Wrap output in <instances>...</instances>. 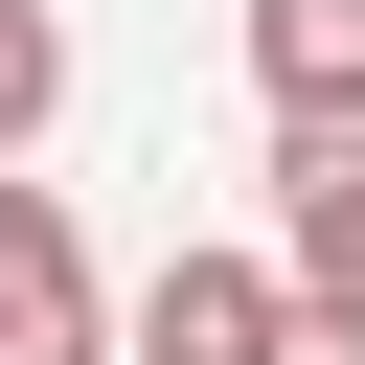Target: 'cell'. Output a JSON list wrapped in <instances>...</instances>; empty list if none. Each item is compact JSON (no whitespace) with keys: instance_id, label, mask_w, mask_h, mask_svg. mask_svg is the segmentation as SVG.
Segmentation results:
<instances>
[{"instance_id":"7a4b0ae2","label":"cell","mask_w":365,"mask_h":365,"mask_svg":"<svg viewBox=\"0 0 365 365\" xmlns=\"http://www.w3.org/2000/svg\"><path fill=\"white\" fill-rule=\"evenodd\" d=\"M297 319V251H160L137 274V365H274Z\"/></svg>"},{"instance_id":"8992f818","label":"cell","mask_w":365,"mask_h":365,"mask_svg":"<svg viewBox=\"0 0 365 365\" xmlns=\"http://www.w3.org/2000/svg\"><path fill=\"white\" fill-rule=\"evenodd\" d=\"M274 365H365V319H342V297H297V319H274Z\"/></svg>"},{"instance_id":"277c9868","label":"cell","mask_w":365,"mask_h":365,"mask_svg":"<svg viewBox=\"0 0 365 365\" xmlns=\"http://www.w3.org/2000/svg\"><path fill=\"white\" fill-rule=\"evenodd\" d=\"M251 68L274 91H365V0H251Z\"/></svg>"},{"instance_id":"3957f363","label":"cell","mask_w":365,"mask_h":365,"mask_svg":"<svg viewBox=\"0 0 365 365\" xmlns=\"http://www.w3.org/2000/svg\"><path fill=\"white\" fill-rule=\"evenodd\" d=\"M0 365H114V319H91V251H68V205L0 160Z\"/></svg>"},{"instance_id":"5b68a950","label":"cell","mask_w":365,"mask_h":365,"mask_svg":"<svg viewBox=\"0 0 365 365\" xmlns=\"http://www.w3.org/2000/svg\"><path fill=\"white\" fill-rule=\"evenodd\" d=\"M46 114H68V23H46V0H0V160H23Z\"/></svg>"},{"instance_id":"6da1fadb","label":"cell","mask_w":365,"mask_h":365,"mask_svg":"<svg viewBox=\"0 0 365 365\" xmlns=\"http://www.w3.org/2000/svg\"><path fill=\"white\" fill-rule=\"evenodd\" d=\"M274 228H297V297L365 319V91H274Z\"/></svg>"}]
</instances>
